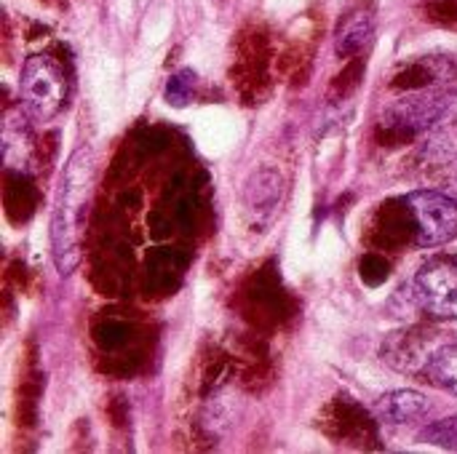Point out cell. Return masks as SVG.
I'll use <instances>...</instances> for the list:
<instances>
[{"label": "cell", "mask_w": 457, "mask_h": 454, "mask_svg": "<svg viewBox=\"0 0 457 454\" xmlns=\"http://www.w3.org/2000/svg\"><path fill=\"white\" fill-rule=\"evenodd\" d=\"M450 102L453 99L445 91H436V88L412 91V94L399 96L388 107V118H391V123H396L402 128L423 131V128H428L431 123H436L447 112Z\"/></svg>", "instance_id": "obj_6"}, {"label": "cell", "mask_w": 457, "mask_h": 454, "mask_svg": "<svg viewBox=\"0 0 457 454\" xmlns=\"http://www.w3.org/2000/svg\"><path fill=\"white\" fill-rule=\"evenodd\" d=\"M281 195H284V177L273 166H260L246 179L244 203L254 222H270L281 209Z\"/></svg>", "instance_id": "obj_7"}, {"label": "cell", "mask_w": 457, "mask_h": 454, "mask_svg": "<svg viewBox=\"0 0 457 454\" xmlns=\"http://www.w3.org/2000/svg\"><path fill=\"white\" fill-rule=\"evenodd\" d=\"M0 155H3V166L19 177H27L35 169V136L29 128V115L24 112L21 104L8 107L3 115Z\"/></svg>", "instance_id": "obj_5"}, {"label": "cell", "mask_w": 457, "mask_h": 454, "mask_svg": "<svg viewBox=\"0 0 457 454\" xmlns=\"http://www.w3.org/2000/svg\"><path fill=\"white\" fill-rule=\"evenodd\" d=\"M426 412H428V399L418 391H410V388L383 393L375 401V417L383 425H412Z\"/></svg>", "instance_id": "obj_8"}, {"label": "cell", "mask_w": 457, "mask_h": 454, "mask_svg": "<svg viewBox=\"0 0 457 454\" xmlns=\"http://www.w3.org/2000/svg\"><path fill=\"white\" fill-rule=\"evenodd\" d=\"M420 375L439 391L457 396V343L436 348Z\"/></svg>", "instance_id": "obj_11"}, {"label": "cell", "mask_w": 457, "mask_h": 454, "mask_svg": "<svg viewBox=\"0 0 457 454\" xmlns=\"http://www.w3.org/2000/svg\"><path fill=\"white\" fill-rule=\"evenodd\" d=\"M418 442L434 444V447L447 450V452H457V417H445V420H436V423L426 425L418 433Z\"/></svg>", "instance_id": "obj_12"}, {"label": "cell", "mask_w": 457, "mask_h": 454, "mask_svg": "<svg viewBox=\"0 0 457 454\" xmlns=\"http://www.w3.org/2000/svg\"><path fill=\"white\" fill-rule=\"evenodd\" d=\"M96 182V155L88 144H80L64 163L54 211H51V257L59 276H72L83 254V230Z\"/></svg>", "instance_id": "obj_1"}, {"label": "cell", "mask_w": 457, "mask_h": 454, "mask_svg": "<svg viewBox=\"0 0 457 454\" xmlns=\"http://www.w3.org/2000/svg\"><path fill=\"white\" fill-rule=\"evenodd\" d=\"M372 29H375V19H372L370 11H353V13H348L340 21L337 32H335V48H337V54L340 56L356 54L370 40Z\"/></svg>", "instance_id": "obj_10"}, {"label": "cell", "mask_w": 457, "mask_h": 454, "mask_svg": "<svg viewBox=\"0 0 457 454\" xmlns=\"http://www.w3.org/2000/svg\"><path fill=\"white\" fill-rule=\"evenodd\" d=\"M67 72L48 54L27 56L19 78V102L32 120H51L64 110L67 102Z\"/></svg>", "instance_id": "obj_2"}, {"label": "cell", "mask_w": 457, "mask_h": 454, "mask_svg": "<svg viewBox=\"0 0 457 454\" xmlns=\"http://www.w3.org/2000/svg\"><path fill=\"white\" fill-rule=\"evenodd\" d=\"M412 297L434 321H457V254L428 257L415 278Z\"/></svg>", "instance_id": "obj_3"}, {"label": "cell", "mask_w": 457, "mask_h": 454, "mask_svg": "<svg viewBox=\"0 0 457 454\" xmlns=\"http://www.w3.org/2000/svg\"><path fill=\"white\" fill-rule=\"evenodd\" d=\"M193 83H195V75L190 70H182V72L171 75L169 86H166V102L174 104V107L187 104V99L193 96Z\"/></svg>", "instance_id": "obj_13"}, {"label": "cell", "mask_w": 457, "mask_h": 454, "mask_svg": "<svg viewBox=\"0 0 457 454\" xmlns=\"http://www.w3.org/2000/svg\"><path fill=\"white\" fill-rule=\"evenodd\" d=\"M410 214L418 230L420 249H436L457 238V201L436 190H415L410 198Z\"/></svg>", "instance_id": "obj_4"}, {"label": "cell", "mask_w": 457, "mask_h": 454, "mask_svg": "<svg viewBox=\"0 0 457 454\" xmlns=\"http://www.w3.org/2000/svg\"><path fill=\"white\" fill-rule=\"evenodd\" d=\"M434 351L426 348L420 332H396L383 345V359L399 372H423Z\"/></svg>", "instance_id": "obj_9"}]
</instances>
